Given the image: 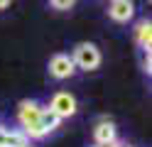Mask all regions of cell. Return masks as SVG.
<instances>
[{
  "label": "cell",
  "mask_w": 152,
  "mask_h": 147,
  "mask_svg": "<svg viewBox=\"0 0 152 147\" xmlns=\"http://www.w3.org/2000/svg\"><path fill=\"white\" fill-rule=\"evenodd\" d=\"M49 3L54 5V10H69V7H74L76 0H49Z\"/></svg>",
  "instance_id": "obj_10"
},
{
  "label": "cell",
  "mask_w": 152,
  "mask_h": 147,
  "mask_svg": "<svg viewBox=\"0 0 152 147\" xmlns=\"http://www.w3.org/2000/svg\"><path fill=\"white\" fill-rule=\"evenodd\" d=\"M71 61H74V66L83 69V71H93V69H98V64H101V52H98V47L91 44V42H79L74 47Z\"/></svg>",
  "instance_id": "obj_2"
},
{
  "label": "cell",
  "mask_w": 152,
  "mask_h": 147,
  "mask_svg": "<svg viewBox=\"0 0 152 147\" xmlns=\"http://www.w3.org/2000/svg\"><path fill=\"white\" fill-rule=\"evenodd\" d=\"M135 15V3L132 0H113L108 7V17L113 22H128Z\"/></svg>",
  "instance_id": "obj_5"
},
{
  "label": "cell",
  "mask_w": 152,
  "mask_h": 147,
  "mask_svg": "<svg viewBox=\"0 0 152 147\" xmlns=\"http://www.w3.org/2000/svg\"><path fill=\"white\" fill-rule=\"evenodd\" d=\"M142 69H145L147 74L152 71V61H150V49H145V52H142Z\"/></svg>",
  "instance_id": "obj_11"
},
{
  "label": "cell",
  "mask_w": 152,
  "mask_h": 147,
  "mask_svg": "<svg viewBox=\"0 0 152 147\" xmlns=\"http://www.w3.org/2000/svg\"><path fill=\"white\" fill-rule=\"evenodd\" d=\"M39 115H42V105L37 101H22L20 105H17V120H20L22 125V132L27 140H42V137L47 135L44 127L39 123Z\"/></svg>",
  "instance_id": "obj_1"
},
{
  "label": "cell",
  "mask_w": 152,
  "mask_h": 147,
  "mask_svg": "<svg viewBox=\"0 0 152 147\" xmlns=\"http://www.w3.org/2000/svg\"><path fill=\"white\" fill-rule=\"evenodd\" d=\"M39 123H42V127H44V132L49 135L52 130H56V127H59V123H61V118L56 115V113H52L49 108H42V115H39Z\"/></svg>",
  "instance_id": "obj_9"
},
{
  "label": "cell",
  "mask_w": 152,
  "mask_h": 147,
  "mask_svg": "<svg viewBox=\"0 0 152 147\" xmlns=\"http://www.w3.org/2000/svg\"><path fill=\"white\" fill-rule=\"evenodd\" d=\"M30 140L25 137L22 130H7V127L0 125V147H22Z\"/></svg>",
  "instance_id": "obj_7"
},
{
  "label": "cell",
  "mask_w": 152,
  "mask_h": 147,
  "mask_svg": "<svg viewBox=\"0 0 152 147\" xmlns=\"http://www.w3.org/2000/svg\"><path fill=\"white\" fill-rule=\"evenodd\" d=\"M22 147H32V145H30V142H27V145H22Z\"/></svg>",
  "instance_id": "obj_14"
},
{
  "label": "cell",
  "mask_w": 152,
  "mask_h": 147,
  "mask_svg": "<svg viewBox=\"0 0 152 147\" xmlns=\"http://www.w3.org/2000/svg\"><path fill=\"white\" fill-rule=\"evenodd\" d=\"M93 137H96V145H113L115 142V125L110 120H101L96 125V130H93Z\"/></svg>",
  "instance_id": "obj_6"
},
{
  "label": "cell",
  "mask_w": 152,
  "mask_h": 147,
  "mask_svg": "<svg viewBox=\"0 0 152 147\" xmlns=\"http://www.w3.org/2000/svg\"><path fill=\"white\" fill-rule=\"evenodd\" d=\"M98 147H101V145H98ZM103 147H118V145H115V142H113V145H103Z\"/></svg>",
  "instance_id": "obj_13"
},
{
  "label": "cell",
  "mask_w": 152,
  "mask_h": 147,
  "mask_svg": "<svg viewBox=\"0 0 152 147\" xmlns=\"http://www.w3.org/2000/svg\"><path fill=\"white\" fill-rule=\"evenodd\" d=\"M49 110L56 113L61 120H64V118H71L76 113V98L69 91H59V93H54L52 103H49Z\"/></svg>",
  "instance_id": "obj_3"
},
{
  "label": "cell",
  "mask_w": 152,
  "mask_h": 147,
  "mask_svg": "<svg viewBox=\"0 0 152 147\" xmlns=\"http://www.w3.org/2000/svg\"><path fill=\"white\" fill-rule=\"evenodd\" d=\"M135 39H137V44L142 47V52L150 49V44H152V25H150V20H140V22H137Z\"/></svg>",
  "instance_id": "obj_8"
},
{
  "label": "cell",
  "mask_w": 152,
  "mask_h": 147,
  "mask_svg": "<svg viewBox=\"0 0 152 147\" xmlns=\"http://www.w3.org/2000/svg\"><path fill=\"white\" fill-rule=\"evenodd\" d=\"M74 71H76V66H74V61H71L69 54H54L49 59V74L54 78H59V81H61V78L74 76Z\"/></svg>",
  "instance_id": "obj_4"
},
{
  "label": "cell",
  "mask_w": 152,
  "mask_h": 147,
  "mask_svg": "<svg viewBox=\"0 0 152 147\" xmlns=\"http://www.w3.org/2000/svg\"><path fill=\"white\" fill-rule=\"evenodd\" d=\"M7 5H10V0H0V10H5Z\"/></svg>",
  "instance_id": "obj_12"
}]
</instances>
